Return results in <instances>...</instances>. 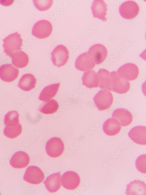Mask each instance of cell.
I'll use <instances>...</instances> for the list:
<instances>
[{
	"mask_svg": "<svg viewBox=\"0 0 146 195\" xmlns=\"http://www.w3.org/2000/svg\"><path fill=\"white\" fill-rule=\"evenodd\" d=\"M22 41L21 35L18 32L10 34L3 39L4 52L11 58L15 54L21 50Z\"/></svg>",
	"mask_w": 146,
	"mask_h": 195,
	"instance_id": "1",
	"label": "cell"
},
{
	"mask_svg": "<svg viewBox=\"0 0 146 195\" xmlns=\"http://www.w3.org/2000/svg\"><path fill=\"white\" fill-rule=\"evenodd\" d=\"M110 76L111 91L118 94H123L129 90V82L121 77L116 71L110 72Z\"/></svg>",
	"mask_w": 146,
	"mask_h": 195,
	"instance_id": "2",
	"label": "cell"
},
{
	"mask_svg": "<svg viewBox=\"0 0 146 195\" xmlns=\"http://www.w3.org/2000/svg\"><path fill=\"white\" fill-rule=\"evenodd\" d=\"M113 99L112 93L105 89L99 91L93 98L95 106L100 111L108 109L112 105Z\"/></svg>",
	"mask_w": 146,
	"mask_h": 195,
	"instance_id": "3",
	"label": "cell"
},
{
	"mask_svg": "<svg viewBox=\"0 0 146 195\" xmlns=\"http://www.w3.org/2000/svg\"><path fill=\"white\" fill-rule=\"evenodd\" d=\"M52 25L49 21L42 20H39L34 25L32 34L34 37L40 39L47 37L51 34Z\"/></svg>",
	"mask_w": 146,
	"mask_h": 195,
	"instance_id": "4",
	"label": "cell"
},
{
	"mask_svg": "<svg viewBox=\"0 0 146 195\" xmlns=\"http://www.w3.org/2000/svg\"><path fill=\"white\" fill-rule=\"evenodd\" d=\"M52 62L55 66L58 67L65 65L69 58V52L64 45L57 46L51 54Z\"/></svg>",
	"mask_w": 146,
	"mask_h": 195,
	"instance_id": "5",
	"label": "cell"
},
{
	"mask_svg": "<svg viewBox=\"0 0 146 195\" xmlns=\"http://www.w3.org/2000/svg\"><path fill=\"white\" fill-rule=\"evenodd\" d=\"M45 149L49 156L56 158L62 154L64 150V146L63 142L60 138L54 137L47 141Z\"/></svg>",
	"mask_w": 146,
	"mask_h": 195,
	"instance_id": "6",
	"label": "cell"
},
{
	"mask_svg": "<svg viewBox=\"0 0 146 195\" xmlns=\"http://www.w3.org/2000/svg\"><path fill=\"white\" fill-rule=\"evenodd\" d=\"M119 10V13L122 17L127 19H131L135 17L138 15L139 8L136 2L128 0L121 4Z\"/></svg>",
	"mask_w": 146,
	"mask_h": 195,
	"instance_id": "7",
	"label": "cell"
},
{
	"mask_svg": "<svg viewBox=\"0 0 146 195\" xmlns=\"http://www.w3.org/2000/svg\"><path fill=\"white\" fill-rule=\"evenodd\" d=\"M44 177V173L39 168L36 166L32 165L27 168L23 179L29 183L36 184L42 182Z\"/></svg>",
	"mask_w": 146,
	"mask_h": 195,
	"instance_id": "8",
	"label": "cell"
},
{
	"mask_svg": "<svg viewBox=\"0 0 146 195\" xmlns=\"http://www.w3.org/2000/svg\"><path fill=\"white\" fill-rule=\"evenodd\" d=\"M121 77L127 81L136 79L139 74V69L135 64L128 63L121 66L117 71Z\"/></svg>",
	"mask_w": 146,
	"mask_h": 195,
	"instance_id": "9",
	"label": "cell"
},
{
	"mask_svg": "<svg viewBox=\"0 0 146 195\" xmlns=\"http://www.w3.org/2000/svg\"><path fill=\"white\" fill-rule=\"evenodd\" d=\"M61 181L62 184L65 188L69 190H74L79 186L80 180L77 173L69 171L62 174Z\"/></svg>",
	"mask_w": 146,
	"mask_h": 195,
	"instance_id": "10",
	"label": "cell"
},
{
	"mask_svg": "<svg viewBox=\"0 0 146 195\" xmlns=\"http://www.w3.org/2000/svg\"><path fill=\"white\" fill-rule=\"evenodd\" d=\"M88 53L95 64L98 65L102 63L105 60L107 54V51L104 46L98 44L91 46Z\"/></svg>",
	"mask_w": 146,
	"mask_h": 195,
	"instance_id": "11",
	"label": "cell"
},
{
	"mask_svg": "<svg viewBox=\"0 0 146 195\" xmlns=\"http://www.w3.org/2000/svg\"><path fill=\"white\" fill-rule=\"evenodd\" d=\"M95 63L88 52L79 55L76 59L75 64L76 68L82 71H86L93 69Z\"/></svg>",
	"mask_w": 146,
	"mask_h": 195,
	"instance_id": "12",
	"label": "cell"
},
{
	"mask_svg": "<svg viewBox=\"0 0 146 195\" xmlns=\"http://www.w3.org/2000/svg\"><path fill=\"white\" fill-rule=\"evenodd\" d=\"M19 73L18 69L11 64H6L0 66V78L6 82L13 81L18 77Z\"/></svg>",
	"mask_w": 146,
	"mask_h": 195,
	"instance_id": "13",
	"label": "cell"
},
{
	"mask_svg": "<svg viewBox=\"0 0 146 195\" xmlns=\"http://www.w3.org/2000/svg\"><path fill=\"white\" fill-rule=\"evenodd\" d=\"M29 161V158L27 154L24 151H19L13 155L9 163L14 168H22L28 165Z\"/></svg>",
	"mask_w": 146,
	"mask_h": 195,
	"instance_id": "14",
	"label": "cell"
},
{
	"mask_svg": "<svg viewBox=\"0 0 146 195\" xmlns=\"http://www.w3.org/2000/svg\"><path fill=\"white\" fill-rule=\"evenodd\" d=\"M130 139L135 143L140 145L146 144V127L139 126L132 128L128 133Z\"/></svg>",
	"mask_w": 146,
	"mask_h": 195,
	"instance_id": "15",
	"label": "cell"
},
{
	"mask_svg": "<svg viewBox=\"0 0 146 195\" xmlns=\"http://www.w3.org/2000/svg\"><path fill=\"white\" fill-rule=\"evenodd\" d=\"M107 6L104 0H94L91 7L93 17L98 18L103 21H106L107 18L105 16L107 14Z\"/></svg>",
	"mask_w": 146,
	"mask_h": 195,
	"instance_id": "16",
	"label": "cell"
},
{
	"mask_svg": "<svg viewBox=\"0 0 146 195\" xmlns=\"http://www.w3.org/2000/svg\"><path fill=\"white\" fill-rule=\"evenodd\" d=\"M112 117L117 120L122 126L128 125L133 120L131 113L127 109L122 108L114 110L112 114Z\"/></svg>",
	"mask_w": 146,
	"mask_h": 195,
	"instance_id": "17",
	"label": "cell"
},
{
	"mask_svg": "<svg viewBox=\"0 0 146 195\" xmlns=\"http://www.w3.org/2000/svg\"><path fill=\"white\" fill-rule=\"evenodd\" d=\"M146 187L143 181L135 180L127 186L126 194L127 195H146Z\"/></svg>",
	"mask_w": 146,
	"mask_h": 195,
	"instance_id": "18",
	"label": "cell"
},
{
	"mask_svg": "<svg viewBox=\"0 0 146 195\" xmlns=\"http://www.w3.org/2000/svg\"><path fill=\"white\" fill-rule=\"evenodd\" d=\"M60 172L55 173L48 176L44 182L48 190L51 193L56 192L61 187Z\"/></svg>",
	"mask_w": 146,
	"mask_h": 195,
	"instance_id": "19",
	"label": "cell"
},
{
	"mask_svg": "<svg viewBox=\"0 0 146 195\" xmlns=\"http://www.w3.org/2000/svg\"><path fill=\"white\" fill-rule=\"evenodd\" d=\"M121 126L117 120L112 118L107 119L104 122L102 128L106 134L112 136L116 135L119 132Z\"/></svg>",
	"mask_w": 146,
	"mask_h": 195,
	"instance_id": "20",
	"label": "cell"
},
{
	"mask_svg": "<svg viewBox=\"0 0 146 195\" xmlns=\"http://www.w3.org/2000/svg\"><path fill=\"white\" fill-rule=\"evenodd\" d=\"M36 82V79L33 75L26 74L20 79L18 87L24 91H29L35 87Z\"/></svg>",
	"mask_w": 146,
	"mask_h": 195,
	"instance_id": "21",
	"label": "cell"
},
{
	"mask_svg": "<svg viewBox=\"0 0 146 195\" xmlns=\"http://www.w3.org/2000/svg\"><path fill=\"white\" fill-rule=\"evenodd\" d=\"M82 80V84L87 88L91 89L99 87L97 73L94 70H90L85 72Z\"/></svg>",
	"mask_w": 146,
	"mask_h": 195,
	"instance_id": "22",
	"label": "cell"
},
{
	"mask_svg": "<svg viewBox=\"0 0 146 195\" xmlns=\"http://www.w3.org/2000/svg\"><path fill=\"white\" fill-rule=\"evenodd\" d=\"M99 87L102 89L111 91L110 72L105 68L100 69L97 73Z\"/></svg>",
	"mask_w": 146,
	"mask_h": 195,
	"instance_id": "23",
	"label": "cell"
},
{
	"mask_svg": "<svg viewBox=\"0 0 146 195\" xmlns=\"http://www.w3.org/2000/svg\"><path fill=\"white\" fill-rule=\"evenodd\" d=\"M60 83L53 84L45 87L41 91L39 96L41 101H46L51 99L56 94Z\"/></svg>",
	"mask_w": 146,
	"mask_h": 195,
	"instance_id": "24",
	"label": "cell"
},
{
	"mask_svg": "<svg viewBox=\"0 0 146 195\" xmlns=\"http://www.w3.org/2000/svg\"><path fill=\"white\" fill-rule=\"evenodd\" d=\"M12 65L19 68L26 67L28 64L29 58L28 55L24 52L20 51L15 54L11 57Z\"/></svg>",
	"mask_w": 146,
	"mask_h": 195,
	"instance_id": "25",
	"label": "cell"
},
{
	"mask_svg": "<svg viewBox=\"0 0 146 195\" xmlns=\"http://www.w3.org/2000/svg\"><path fill=\"white\" fill-rule=\"evenodd\" d=\"M58 108V102L55 99H51L44 101L40 105L38 110L45 114H51L56 112Z\"/></svg>",
	"mask_w": 146,
	"mask_h": 195,
	"instance_id": "26",
	"label": "cell"
},
{
	"mask_svg": "<svg viewBox=\"0 0 146 195\" xmlns=\"http://www.w3.org/2000/svg\"><path fill=\"white\" fill-rule=\"evenodd\" d=\"M22 127L20 123L14 126H6L5 127L4 131V134L7 137L10 138H15L21 133Z\"/></svg>",
	"mask_w": 146,
	"mask_h": 195,
	"instance_id": "27",
	"label": "cell"
},
{
	"mask_svg": "<svg viewBox=\"0 0 146 195\" xmlns=\"http://www.w3.org/2000/svg\"><path fill=\"white\" fill-rule=\"evenodd\" d=\"M19 114L16 111L8 112L4 116V125L6 126L16 125L19 123Z\"/></svg>",
	"mask_w": 146,
	"mask_h": 195,
	"instance_id": "28",
	"label": "cell"
},
{
	"mask_svg": "<svg viewBox=\"0 0 146 195\" xmlns=\"http://www.w3.org/2000/svg\"><path fill=\"white\" fill-rule=\"evenodd\" d=\"M33 1L36 8L42 11L49 9L53 3V0H33Z\"/></svg>",
	"mask_w": 146,
	"mask_h": 195,
	"instance_id": "29",
	"label": "cell"
},
{
	"mask_svg": "<svg viewBox=\"0 0 146 195\" xmlns=\"http://www.w3.org/2000/svg\"><path fill=\"white\" fill-rule=\"evenodd\" d=\"M146 154L139 156L135 161V165L138 170L141 172L146 173Z\"/></svg>",
	"mask_w": 146,
	"mask_h": 195,
	"instance_id": "30",
	"label": "cell"
},
{
	"mask_svg": "<svg viewBox=\"0 0 146 195\" xmlns=\"http://www.w3.org/2000/svg\"><path fill=\"white\" fill-rule=\"evenodd\" d=\"M13 1L14 0H0V4L2 5L5 6H9L11 5Z\"/></svg>",
	"mask_w": 146,
	"mask_h": 195,
	"instance_id": "31",
	"label": "cell"
}]
</instances>
